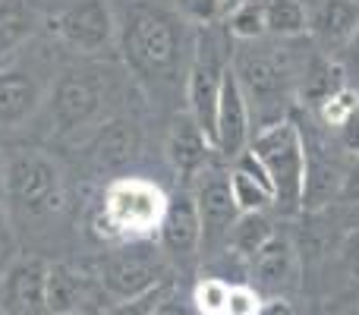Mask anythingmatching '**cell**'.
<instances>
[{
    "mask_svg": "<svg viewBox=\"0 0 359 315\" xmlns=\"http://www.w3.org/2000/svg\"><path fill=\"white\" fill-rule=\"evenodd\" d=\"M252 268H255V281L262 287H280L293 272V249L287 240L280 236H271L259 253L252 255Z\"/></svg>",
    "mask_w": 359,
    "mask_h": 315,
    "instance_id": "17",
    "label": "cell"
},
{
    "mask_svg": "<svg viewBox=\"0 0 359 315\" xmlns=\"http://www.w3.org/2000/svg\"><path fill=\"white\" fill-rule=\"evenodd\" d=\"M268 25L278 32H297L306 25V13L297 0H274L268 10Z\"/></svg>",
    "mask_w": 359,
    "mask_h": 315,
    "instance_id": "22",
    "label": "cell"
},
{
    "mask_svg": "<svg viewBox=\"0 0 359 315\" xmlns=\"http://www.w3.org/2000/svg\"><path fill=\"white\" fill-rule=\"evenodd\" d=\"M344 259H347V268L359 278V236L347 243V253H344Z\"/></svg>",
    "mask_w": 359,
    "mask_h": 315,
    "instance_id": "29",
    "label": "cell"
},
{
    "mask_svg": "<svg viewBox=\"0 0 359 315\" xmlns=\"http://www.w3.org/2000/svg\"><path fill=\"white\" fill-rule=\"evenodd\" d=\"M196 208L202 221V240L215 243L221 236H230V227L236 224V199L230 189V180L224 173H205L202 186L196 192Z\"/></svg>",
    "mask_w": 359,
    "mask_h": 315,
    "instance_id": "7",
    "label": "cell"
},
{
    "mask_svg": "<svg viewBox=\"0 0 359 315\" xmlns=\"http://www.w3.org/2000/svg\"><path fill=\"white\" fill-rule=\"evenodd\" d=\"M151 315H189V312H186V306H180L177 300H161Z\"/></svg>",
    "mask_w": 359,
    "mask_h": 315,
    "instance_id": "30",
    "label": "cell"
},
{
    "mask_svg": "<svg viewBox=\"0 0 359 315\" xmlns=\"http://www.w3.org/2000/svg\"><path fill=\"white\" fill-rule=\"evenodd\" d=\"M168 152H170V161H174L177 170L183 173H192L205 164V133L198 130L196 120H177L174 130H170V139H168Z\"/></svg>",
    "mask_w": 359,
    "mask_h": 315,
    "instance_id": "16",
    "label": "cell"
},
{
    "mask_svg": "<svg viewBox=\"0 0 359 315\" xmlns=\"http://www.w3.org/2000/svg\"><path fill=\"white\" fill-rule=\"evenodd\" d=\"M164 297H168V287L158 284V287H151V290L139 293V297L117 303V306L111 309V315H151V312H155V306L161 303Z\"/></svg>",
    "mask_w": 359,
    "mask_h": 315,
    "instance_id": "23",
    "label": "cell"
},
{
    "mask_svg": "<svg viewBox=\"0 0 359 315\" xmlns=\"http://www.w3.org/2000/svg\"><path fill=\"white\" fill-rule=\"evenodd\" d=\"M262 29V13L255 4H246L240 13L233 16V32L236 35H259Z\"/></svg>",
    "mask_w": 359,
    "mask_h": 315,
    "instance_id": "26",
    "label": "cell"
},
{
    "mask_svg": "<svg viewBox=\"0 0 359 315\" xmlns=\"http://www.w3.org/2000/svg\"><path fill=\"white\" fill-rule=\"evenodd\" d=\"M353 111H356L353 95H350V92H341L337 98H331L328 105H325V120H328V123L344 126V123H347V117H350Z\"/></svg>",
    "mask_w": 359,
    "mask_h": 315,
    "instance_id": "25",
    "label": "cell"
},
{
    "mask_svg": "<svg viewBox=\"0 0 359 315\" xmlns=\"http://www.w3.org/2000/svg\"><path fill=\"white\" fill-rule=\"evenodd\" d=\"M158 274H161V262L139 253V249H126V253L111 255L104 262V268H101L104 290L120 303L158 287Z\"/></svg>",
    "mask_w": 359,
    "mask_h": 315,
    "instance_id": "6",
    "label": "cell"
},
{
    "mask_svg": "<svg viewBox=\"0 0 359 315\" xmlns=\"http://www.w3.org/2000/svg\"><path fill=\"white\" fill-rule=\"evenodd\" d=\"M221 79L224 69L217 67V51L202 44L196 67H192L189 79V101H192V120L205 136H217V95H221Z\"/></svg>",
    "mask_w": 359,
    "mask_h": 315,
    "instance_id": "8",
    "label": "cell"
},
{
    "mask_svg": "<svg viewBox=\"0 0 359 315\" xmlns=\"http://www.w3.org/2000/svg\"><path fill=\"white\" fill-rule=\"evenodd\" d=\"M38 86L29 73H0V126H19L35 114L38 107Z\"/></svg>",
    "mask_w": 359,
    "mask_h": 315,
    "instance_id": "13",
    "label": "cell"
},
{
    "mask_svg": "<svg viewBox=\"0 0 359 315\" xmlns=\"http://www.w3.org/2000/svg\"><path fill=\"white\" fill-rule=\"evenodd\" d=\"M86 303V281L69 265H48L44 274V309L50 315H76Z\"/></svg>",
    "mask_w": 359,
    "mask_h": 315,
    "instance_id": "14",
    "label": "cell"
},
{
    "mask_svg": "<svg viewBox=\"0 0 359 315\" xmlns=\"http://www.w3.org/2000/svg\"><path fill=\"white\" fill-rule=\"evenodd\" d=\"M76 315H79V312H76Z\"/></svg>",
    "mask_w": 359,
    "mask_h": 315,
    "instance_id": "33",
    "label": "cell"
},
{
    "mask_svg": "<svg viewBox=\"0 0 359 315\" xmlns=\"http://www.w3.org/2000/svg\"><path fill=\"white\" fill-rule=\"evenodd\" d=\"M101 111V86L92 76L67 73L54 88L50 101V117H54L57 133H73L79 126L92 123Z\"/></svg>",
    "mask_w": 359,
    "mask_h": 315,
    "instance_id": "5",
    "label": "cell"
},
{
    "mask_svg": "<svg viewBox=\"0 0 359 315\" xmlns=\"http://www.w3.org/2000/svg\"><path fill=\"white\" fill-rule=\"evenodd\" d=\"M230 189H233L236 205H240V208H246V211L262 208V205L274 196V183H271V180L252 177V173L243 170V167L233 173V177H230Z\"/></svg>",
    "mask_w": 359,
    "mask_h": 315,
    "instance_id": "18",
    "label": "cell"
},
{
    "mask_svg": "<svg viewBox=\"0 0 359 315\" xmlns=\"http://www.w3.org/2000/svg\"><path fill=\"white\" fill-rule=\"evenodd\" d=\"M4 167H6V164H4V161H0V186H4Z\"/></svg>",
    "mask_w": 359,
    "mask_h": 315,
    "instance_id": "32",
    "label": "cell"
},
{
    "mask_svg": "<svg viewBox=\"0 0 359 315\" xmlns=\"http://www.w3.org/2000/svg\"><path fill=\"white\" fill-rule=\"evenodd\" d=\"M255 315H299L297 306L287 303V300H271V303H262Z\"/></svg>",
    "mask_w": 359,
    "mask_h": 315,
    "instance_id": "28",
    "label": "cell"
},
{
    "mask_svg": "<svg viewBox=\"0 0 359 315\" xmlns=\"http://www.w3.org/2000/svg\"><path fill=\"white\" fill-rule=\"evenodd\" d=\"M262 306V300L255 297L249 287H230V297H227V309L224 315H255Z\"/></svg>",
    "mask_w": 359,
    "mask_h": 315,
    "instance_id": "24",
    "label": "cell"
},
{
    "mask_svg": "<svg viewBox=\"0 0 359 315\" xmlns=\"http://www.w3.org/2000/svg\"><path fill=\"white\" fill-rule=\"evenodd\" d=\"M35 32V10L29 0H0V60L16 54Z\"/></svg>",
    "mask_w": 359,
    "mask_h": 315,
    "instance_id": "15",
    "label": "cell"
},
{
    "mask_svg": "<svg viewBox=\"0 0 359 315\" xmlns=\"http://www.w3.org/2000/svg\"><path fill=\"white\" fill-rule=\"evenodd\" d=\"M227 297H230V287L217 278H208L196 287V306L202 315H224Z\"/></svg>",
    "mask_w": 359,
    "mask_h": 315,
    "instance_id": "21",
    "label": "cell"
},
{
    "mask_svg": "<svg viewBox=\"0 0 359 315\" xmlns=\"http://www.w3.org/2000/svg\"><path fill=\"white\" fill-rule=\"evenodd\" d=\"M126 51L139 67L161 69L174 57V29L164 16L155 13H142L133 19L130 32H126Z\"/></svg>",
    "mask_w": 359,
    "mask_h": 315,
    "instance_id": "9",
    "label": "cell"
},
{
    "mask_svg": "<svg viewBox=\"0 0 359 315\" xmlns=\"http://www.w3.org/2000/svg\"><path fill=\"white\" fill-rule=\"evenodd\" d=\"M255 155L262 158L268 177L274 183V192H278L284 202H293V199L303 192V161H299V139L290 126H278L274 133L259 139L255 145Z\"/></svg>",
    "mask_w": 359,
    "mask_h": 315,
    "instance_id": "4",
    "label": "cell"
},
{
    "mask_svg": "<svg viewBox=\"0 0 359 315\" xmlns=\"http://www.w3.org/2000/svg\"><path fill=\"white\" fill-rule=\"evenodd\" d=\"M161 236L164 246L174 255H192L196 246L202 243V221H198L196 199L180 196L168 202V211L161 217Z\"/></svg>",
    "mask_w": 359,
    "mask_h": 315,
    "instance_id": "12",
    "label": "cell"
},
{
    "mask_svg": "<svg viewBox=\"0 0 359 315\" xmlns=\"http://www.w3.org/2000/svg\"><path fill=\"white\" fill-rule=\"evenodd\" d=\"M4 192L25 215H50L63 202L60 167L44 152H16L4 167Z\"/></svg>",
    "mask_w": 359,
    "mask_h": 315,
    "instance_id": "1",
    "label": "cell"
},
{
    "mask_svg": "<svg viewBox=\"0 0 359 315\" xmlns=\"http://www.w3.org/2000/svg\"><path fill=\"white\" fill-rule=\"evenodd\" d=\"M246 142V101L233 69H224L217 95V145L224 155H240Z\"/></svg>",
    "mask_w": 359,
    "mask_h": 315,
    "instance_id": "10",
    "label": "cell"
},
{
    "mask_svg": "<svg viewBox=\"0 0 359 315\" xmlns=\"http://www.w3.org/2000/svg\"><path fill=\"white\" fill-rule=\"evenodd\" d=\"M217 6H221V0H180V10H183L186 16L198 19V22H208V19H215Z\"/></svg>",
    "mask_w": 359,
    "mask_h": 315,
    "instance_id": "27",
    "label": "cell"
},
{
    "mask_svg": "<svg viewBox=\"0 0 359 315\" xmlns=\"http://www.w3.org/2000/svg\"><path fill=\"white\" fill-rule=\"evenodd\" d=\"M44 274L48 265L41 259H22L4 284V303L13 315H41L44 309Z\"/></svg>",
    "mask_w": 359,
    "mask_h": 315,
    "instance_id": "11",
    "label": "cell"
},
{
    "mask_svg": "<svg viewBox=\"0 0 359 315\" xmlns=\"http://www.w3.org/2000/svg\"><path fill=\"white\" fill-rule=\"evenodd\" d=\"M54 32L73 51L95 54L104 51L114 38V16L104 0H76L63 13H57Z\"/></svg>",
    "mask_w": 359,
    "mask_h": 315,
    "instance_id": "3",
    "label": "cell"
},
{
    "mask_svg": "<svg viewBox=\"0 0 359 315\" xmlns=\"http://www.w3.org/2000/svg\"><path fill=\"white\" fill-rule=\"evenodd\" d=\"M98 161L104 167H120L133 155V130L126 123H111L98 136Z\"/></svg>",
    "mask_w": 359,
    "mask_h": 315,
    "instance_id": "19",
    "label": "cell"
},
{
    "mask_svg": "<svg viewBox=\"0 0 359 315\" xmlns=\"http://www.w3.org/2000/svg\"><path fill=\"white\" fill-rule=\"evenodd\" d=\"M10 243V215H6V205L0 202V246Z\"/></svg>",
    "mask_w": 359,
    "mask_h": 315,
    "instance_id": "31",
    "label": "cell"
},
{
    "mask_svg": "<svg viewBox=\"0 0 359 315\" xmlns=\"http://www.w3.org/2000/svg\"><path fill=\"white\" fill-rule=\"evenodd\" d=\"M268 240H271V236H268V224H265V217H259V215H246L243 221H236L233 227H230V243H233V249L243 255H255Z\"/></svg>",
    "mask_w": 359,
    "mask_h": 315,
    "instance_id": "20",
    "label": "cell"
},
{
    "mask_svg": "<svg viewBox=\"0 0 359 315\" xmlns=\"http://www.w3.org/2000/svg\"><path fill=\"white\" fill-rule=\"evenodd\" d=\"M168 211V199L155 183L145 180H117L104 196V215L111 227L123 234H145L151 227H161V217Z\"/></svg>",
    "mask_w": 359,
    "mask_h": 315,
    "instance_id": "2",
    "label": "cell"
}]
</instances>
